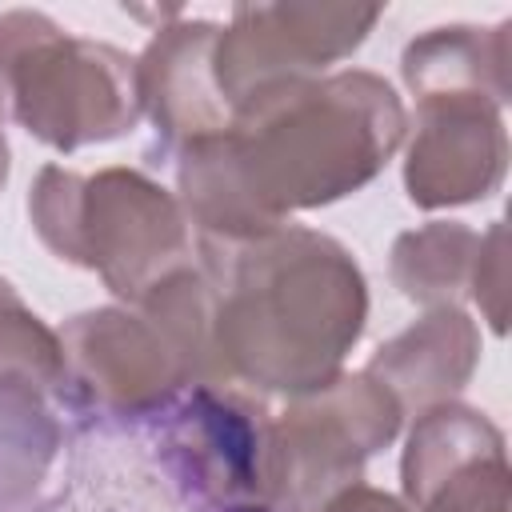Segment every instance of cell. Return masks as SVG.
I'll return each mask as SVG.
<instances>
[{"mask_svg":"<svg viewBox=\"0 0 512 512\" xmlns=\"http://www.w3.org/2000/svg\"><path fill=\"white\" fill-rule=\"evenodd\" d=\"M216 348L232 384L304 396L344 372L364 336L368 280L352 252L300 224L208 256Z\"/></svg>","mask_w":512,"mask_h":512,"instance_id":"cell-1","label":"cell"},{"mask_svg":"<svg viewBox=\"0 0 512 512\" xmlns=\"http://www.w3.org/2000/svg\"><path fill=\"white\" fill-rule=\"evenodd\" d=\"M476 244L480 236L460 220H432L400 232L392 244V280L416 304L460 308L472 284Z\"/></svg>","mask_w":512,"mask_h":512,"instance_id":"cell-14","label":"cell"},{"mask_svg":"<svg viewBox=\"0 0 512 512\" xmlns=\"http://www.w3.org/2000/svg\"><path fill=\"white\" fill-rule=\"evenodd\" d=\"M64 376L112 412L164 408L184 384L188 368L156 320L128 308H92L64 324Z\"/></svg>","mask_w":512,"mask_h":512,"instance_id":"cell-9","label":"cell"},{"mask_svg":"<svg viewBox=\"0 0 512 512\" xmlns=\"http://www.w3.org/2000/svg\"><path fill=\"white\" fill-rule=\"evenodd\" d=\"M380 4H236L216 40V84L232 116L292 80L324 76L328 64L352 56L376 20Z\"/></svg>","mask_w":512,"mask_h":512,"instance_id":"cell-6","label":"cell"},{"mask_svg":"<svg viewBox=\"0 0 512 512\" xmlns=\"http://www.w3.org/2000/svg\"><path fill=\"white\" fill-rule=\"evenodd\" d=\"M480 364V328L464 308H432L400 336L384 340L364 372L392 392L400 412L448 404Z\"/></svg>","mask_w":512,"mask_h":512,"instance_id":"cell-12","label":"cell"},{"mask_svg":"<svg viewBox=\"0 0 512 512\" xmlns=\"http://www.w3.org/2000/svg\"><path fill=\"white\" fill-rule=\"evenodd\" d=\"M144 116L136 56L68 36L32 8L0 12V124L16 120L56 152L128 136Z\"/></svg>","mask_w":512,"mask_h":512,"instance_id":"cell-4","label":"cell"},{"mask_svg":"<svg viewBox=\"0 0 512 512\" xmlns=\"http://www.w3.org/2000/svg\"><path fill=\"white\" fill-rule=\"evenodd\" d=\"M28 216L48 252L100 272L128 304H140L172 272L192 268V236L180 200L136 168L80 176L44 164L28 196Z\"/></svg>","mask_w":512,"mask_h":512,"instance_id":"cell-3","label":"cell"},{"mask_svg":"<svg viewBox=\"0 0 512 512\" xmlns=\"http://www.w3.org/2000/svg\"><path fill=\"white\" fill-rule=\"evenodd\" d=\"M508 132L488 96L416 100V132L404 156V188L416 208H452L504 184Z\"/></svg>","mask_w":512,"mask_h":512,"instance_id":"cell-10","label":"cell"},{"mask_svg":"<svg viewBox=\"0 0 512 512\" xmlns=\"http://www.w3.org/2000/svg\"><path fill=\"white\" fill-rule=\"evenodd\" d=\"M8 184V140H4V128H0V188Z\"/></svg>","mask_w":512,"mask_h":512,"instance_id":"cell-19","label":"cell"},{"mask_svg":"<svg viewBox=\"0 0 512 512\" xmlns=\"http://www.w3.org/2000/svg\"><path fill=\"white\" fill-rule=\"evenodd\" d=\"M404 128L408 116L392 84L344 68L248 100L228 136L260 208L288 224L292 212L336 204L376 180Z\"/></svg>","mask_w":512,"mask_h":512,"instance_id":"cell-2","label":"cell"},{"mask_svg":"<svg viewBox=\"0 0 512 512\" xmlns=\"http://www.w3.org/2000/svg\"><path fill=\"white\" fill-rule=\"evenodd\" d=\"M508 20L492 28L444 24L408 40L400 56L404 84L416 100L432 96H488L504 108L508 84Z\"/></svg>","mask_w":512,"mask_h":512,"instance_id":"cell-13","label":"cell"},{"mask_svg":"<svg viewBox=\"0 0 512 512\" xmlns=\"http://www.w3.org/2000/svg\"><path fill=\"white\" fill-rule=\"evenodd\" d=\"M0 380L52 388L64 380L60 332H52L0 276Z\"/></svg>","mask_w":512,"mask_h":512,"instance_id":"cell-16","label":"cell"},{"mask_svg":"<svg viewBox=\"0 0 512 512\" xmlns=\"http://www.w3.org/2000/svg\"><path fill=\"white\" fill-rule=\"evenodd\" d=\"M320 512H412L404 500H396L392 492H384V488H372V484H364V480H356V484H348V488H340Z\"/></svg>","mask_w":512,"mask_h":512,"instance_id":"cell-18","label":"cell"},{"mask_svg":"<svg viewBox=\"0 0 512 512\" xmlns=\"http://www.w3.org/2000/svg\"><path fill=\"white\" fill-rule=\"evenodd\" d=\"M404 424L400 404L364 368L288 396L276 428V508L320 512L340 488L356 484L368 456L388 448Z\"/></svg>","mask_w":512,"mask_h":512,"instance_id":"cell-5","label":"cell"},{"mask_svg":"<svg viewBox=\"0 0 512 512\" xmlns=\"http://www.w3.org/2000/svg\"><path fill=\"white\" fill-rule=\"evenodd\" d=\"M400 488L412 512H508L504 432L456 400L420 412L400 456Z\"/></svg>","mask_w":512,"mask_h":512,"instance_id":"cell-8","label":"cell"},{"mask_svg":"<svg viewBox=\"0 0 512 512\" xmlns=\"http://www.w3.org/2000/svg\"><path fill=\"white\" fill-rule=\"evenodd\" d=\"M60 448V424L40 388L0 380V512H20L44 484Z\"/></svg>","mask_w":512,"mask_h":512,"instance_id":"cell-15","label":"cell"},{"mask_svg":"<svg viewBox=\"0 0 512 512\" xmlns=\"http://www.w3.org/2000/svg\"><path fill=\"white\" fill-rule=\"evenodd\" d=\"M468 296L480 304L484 320L500 336L508 328V228H504V220H492V228L476 244Z\"/></svg>","mask_w":512,"mask_h":512,"instance_id":"cell-17","label":"cell"},{"mask_svg":"<svg viewBox=\"0 0 512 512\" xmlns=\"http://www.w3.org/2000/svg\"><path fill=\"white\" fill-rule=\"evenodd\" d=\"M172 448L192 492L220 512L276 508V428L240 388H196L172 428Z\"/></svg>","mask_w":512,"mask_h":512,"instance_id":"cell-7","label":"cell"},{"mask_svg":"<svg viewBox=\"0 0 512 512\" xmlns=\"http://www.w3.org/2000/svg\"><path fill=\"white\" fill-rule=\"evenodd\" d=\"M216 40L220 24L212 20H172L156 28L148 48L136 56L140 104L180 148L228 132L232 124V108L216 84Z\"/></svg>","mask_w":512,"mask_h":512,"instance_id":"cell-11","label":"cell"}]
</instances>
